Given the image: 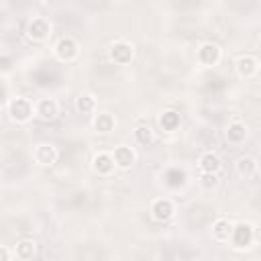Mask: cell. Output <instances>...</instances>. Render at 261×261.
I'll use <instances>...</instances> for the list:
<instances>
[{
	"instance_id": "cell-6",
	"label": "cell",
	"mask_w": 261,
	"mask_h": 261,
	"mask_svg": "<svg viewBox=\"0 0 261 261\" xmlns=\"http://www.w3.org/2000/svg\"><path fill=\"white\" fill-rule=\"evenodd\" d=\"M220 57H222L220 47H218L216 43H210V41L202 43V45L198 47V51H196V59H198V63L204 65V67L216 65V63L220 61Z\"/></svg>"
},
{
	"instance_id": "cell-4",
	"label": "cell",
	"mask_w": 261,
	"mask_h": 261,
	"mask_svg": "<svg viewBox=\"0 0 261 261\" xmlns=\"http://www.w3.org/2000/svg\"><path fill=\"white\" fill-rule=\"evenodd\" d=\"M53 53H55V57H57L59 61L69 63V61L77 59V55H80V45H77V41H75L73 37H61V39L55 43Z\"/></svg>"
},
{
	"instance_id": "cell-13",
	"label": "cell",
	"mask_w": 261,
	"mask_h": 261,
	"mask_svg": "<svg viewBox=\"0 0 261 261\" xmlns=\"http://www.w3.org/2000/svg\"><path fill=\"white\" fill-rule=\"evenodd\" d=\"M234 69H237L239 77H253L259 71V61L253 55H241L234 63Z\"/></svg>"
},
{
	"instance_id": "cell-5",
	"label": "cell",
	"mask_w": 261,
	"mask_h": 261,
	"mask_svg": "<svg viewBox=\"0 0 261 261\" xmlns=\"http://www.w3.org/2000/svg\"><path fill=\"white\" fill-rule=\"evenodd\" d=\"M49 35H51V22H49L47 18H43V16H33V18L27 22V37H29L31 41L41 43V41H45Z\"/></svg>"
},
{
	"instance_id": "cell-10",
	"label": "cell",
	"mask_w": 261,
	"mask_h": 261,
	"mask_svg": "<svg viewBox=\"0 0 261 261\" xmlns=\"http://www.w3.org/2000/svg\"><path fill=\"white\" fill-rule=\"evenodd\" d=\"M35 104V116L41 120H53L59 114V104L55 98H39Z\"/></svg>"
},
{
	"instance_id": "cell-19",
	"label": "cell",
	"mask_w": 261,
	"mask_h": 261,
	"mask_svg": "<svg viewBox=\"0 0 261 261\" xmlns=\"http://www.w3.org/2000/svg\"><path fill=\"white\" fill-rule=\"evenodd\" d=\"M133 137H135V141H137L139 145H143V147L151 145V143H153V139H155V135H153V128H151L147 122H143V124H137V126H135V130H133Z\"/></svg>"
},
{
	"instance_id": "cell-3",
	"label": "cell",
	"mask_w": 261,
	"mask_h": 261,
	"mask_svg": "<svg viewBox=\"0 0 261 261\" xmlns=\"http://www.w3.org/2000/svg\"><path fill=\"white\" fill-rule=\"evenodd\" d=\"M135 57V47L133 43L128 41H114L110 47H108V59L114 63V65H128Z\"/></svg>"
},
{
	"instance_id": "cell-12",
	"label": "cell",
	"mask_w": 261,
	"mask_h": 261,
	"mask_svg": "<svg viewBox=\"0 0 261 261\" xmlns=\"http://www.w3.org/2000/svg\"><path fill=\"white\" fill-rule=\"evenodd\" d=\"M92 128L98 135H108V133H112L116 128V118L110 112H98L92 118Z\"/></svg>"
},
{
	"instance_id": "cell-2",
	"label": "cell",
	"mask_w": 261,
	"mask_h": 261,
	"mask_svg": "<svg viewBox=\"0 0 261 261\" xmlns=\"http://www.w3.org/2000/svg\"><path fill=\"white\" fill-rule=\"evenodd\" d=\"M253 239H255V226L251 222L241 220V222L232 224V230H230V237H228L232 249H237V251L247 249V247H251Z\"/></svg>"
},
{
	"instance_id": "cell-20",
	"label": "cell",
	"mask_w": 261,
	"mask_h": 261,
	"mask_svg": "<svg viewBox=\"0 0 261 261\" xmlns=\"http://www.w3.org/2000/svg\"><path fill=\"white\" fill-rule=\"evenodd\" d=\"M75 110L80 114H94L96 112V98L92 94H80L75 98Z\"/></svg>"
},
{
	"instance_id": "cell-21",
	"label": "cell",
	"mask_w": 261,
	"mask_h": 261,
	"mask_svg": "<svg viewBox=\"0 0 261 261\" xmlns=\"http://www.w3.org/2000/svg\"><path fill=\"white\" fill-rule=\"evenodd\" d=\"M234 167H237V173L241 177H251L257 171V161L253 157H241V159H237Z\"/></svg>"
},
{
	"instance_id": "cell-17",
	"label": "cell",
	"mask_w": 261,
	"mask_h": 261,
	"mask_svg": "<svg viewBox=\"0 0 261 261\" xmlns=\"http://www.w3.org/2000/svg\"><path fill=\"white\" fill-rule=\"evenodd\" d=\"M14 255H16V259H22V261L33 259V257L37 255V245H35V241H31V239L18 241L16 247H14Z\"/></svg>"
},
{
	"instance_id": "cell-24",
	"label": "cell",
	"mask_w": 261,
	"mask_h": 261,
	"mask_svg": "<svg viewBox=\"0 0 261 261\" xmlns=\"http://www.w3.org/2000/svg\"><path fill=\"white\" fill-rule=\"evenodd\" d=\"M8 259H10V251L4 245H0V261H8Z\"/></svg>"
},
{
	"instance_id": "cell-22",
	"label": "cell",
	"mask_w": 261,
	"mask_h": 261,
	"mask_svg": "<svg viewBox=\"0 0 261 261\" xmlns=\"http://www.w3.org/2000/svg\"><path fill=\"white\" fill-rule=\"evenodd\" d=\"M198 181H200V186H202L204 190H208V192H210V190H216L218 184H220L218 173H206V171H200Z\"/></svg>"
},
{
	"instance_id": "cell-16",
	"label": "cell",
	"mask_w": 261,
	"mask_h": 261,
	"mask_svg": "<svg viewBox=\"0 0 261 261\" xmlns=\"http://www.w3.org/2000/svg\"><path fill=\"white\" fill-rule=\"evenodd\" d=\"M230 230H232V222L226 218H216L212 222V239L218 243H228Z\"/></svg>"
},
{
	"instance_id": "cell-1",
	"label": "cell",
	"mask_w": 261,
	"mask_h": 261,
	"mask_svg": "<svg viewBox=\"0 0 261 261\" xmlns=\"http://www.w3.org/2000/svg\"><path fill=\"white\" fill-rule=\"evenodd\" d=\"M8 116L16 124H24L35 116V104L29 98L16 96V98H12L8 102Z\"/></svg>"
},
{
	"instance_id": "cell-9",
	"label": "cell",
	"mask_w": 261,
	"mask_h": 261,
	"mask_svg": "<svg viewBox=\"0 0 261 261\" xmlns=\"http://www.w3.org/2000/svg\"><path fill=\"white\" fill-rule=\"evenodd\" d=\"M33 159L41 167H51L57 161V147L51 143H39L33 149Z\"/></svg>"
},
{
	"instance_id": "cell-8",
	"label": "cell",
	"mask_w": 261,
	"mask_h": 261,
	"mask_svg": "<svg viewBox=\"0 0 261 261\" xmlns=\"http://www.w3.org/2000/svg\"><path fill=\"white\" fill-rule=\"evenodd\" d=\"M110 155H112V159H114V167H116V169H122V171H128V169L135 165V161H137V153H135V149L128 147V145H118V147H114V151H112Z\"/></svg>"
},
{
	"instance_id": "cell-18",
	"label": "cell",
	"mask_w": 261,
	"mask_h": 261,
	"mask_svg": "<svg viewBox=\"0 0 261 261\" xmlns=\"http://www.w3.org/2000/svg\"><path fill=\"white\" fill-rule=\"evenodd\" d=\"M179 122H181V118H179V112H175V110H163L161 116H159V126L167 133L177 130Z\"/></svg>"
},
{
	"instance_id": "cell-14",
	"label": "cell",
	"mask_w": 261,
	"mask_h": 261,
	"mask_svg": "<svg viewBox=\"0 0 261 261\" xmlns=\"http://www.w3.org/2000/svg\"><path fill=\"white\" fill-rule=\"evenodd\" d=\"M224 139H226L230 145H241V143H245V139H247V124L241 122V120L228 122V126H226V130H224Z\"/></svg>"
},
{
	"instance_id": "cell-11",
	"label": "cell",
	"mask_w": 261,
	"mask_h": 261,
	"mask_svg": "<svg viewBox=\"0 0 261 261\" xmlns=\"http://www.w3.org/2000/svg\"><path fill=\"white\" fill-rule=\"evenodd\" d=\"M114 159L108 151H98L94 157H92V171L102 175V177H108L112 171H114Z\"/></svg>"
},
{
	"instance_id": "cell-7",
	"label": "cell",
	"mask_w": 261,
	"mask_h": 261,
	"mask_svg": "<svg viewBox=\"0 0 261 261\" xmlns=\"http://www.w3.org/2000/svg\"><path fill=\"white\" fill-rule=\"evenodd\" d=\"M149 212H151V218L153 220L165 222V220H169L175 214V204L169 198H155L151 202V206H149Z\"/></svg>"
},
{
	"instance_id": "cell-23",
	"label": "cell",
	"mask_w": 261,
	"mask_h": 261,
	"mask_svg": "<svg viewBox=\"0 0 261 261\" xmlns=\"http://www.w3.org/2000/svg\"><path fill=\"white\" fill-rule=\"evenodd\" d=\"M12 67V57L6 53H0V71H10Z\"/></svg>"
},
{
	"instance_id": "cell-15",
	"label": "cell",
	"mask_w": 261,
	"mask_h": 261,
	"mask_svg": "<svg viewBox=\"0 0 261 261\" xmlns=\"http://www.w3.org/2000/svg\"><path fill=\"white\" fill-rule=\"evenodd\" d=\"M198 167L200 171H206V173H218L222 169V159L214 151H204L198 157Z\"/></svg>"
}]
</instances>
